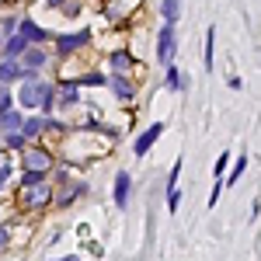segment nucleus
<instances>
[{
	"instance_id": "obj_1",
	"label": "nucleus",
	"mask_w": 261,
	"mask_h": 261,
	"mask_svg": "<svg viewBox=\"0 0 261 261\" xmlns=\"http://www.w3.org/2000/svg\"><path fill=\"white\" fill-rule=\"evenodd\" d=\"M21 161H24V171H32V174H49L53 171V153H45L39 146H24Z\"/></svg>"
},
{
	"instance_id": "obj_2",
	"label": "nucleus",
	"mask_w": 261,
	"mask_h": 261,
	"mask_svg": "<svg viewBox=\"0 0 261 261\" xmlns=\"http://www.w3.org/2000/svg\"><path fill=\"white\" fill-rule=\"evenodd\" d=\"M53 202V188L39 181V185H21V205H28V209H42V205H49Z\"/></svg>"
},
{
	"instance_id": "obj_3",
	"label": "nucleus",
	"mask_w": 261,
	"mask_h": 261,
	"mask_svg": "<svg viewBox=\"0 0 261 261\" xmlns=\"http://www.w3.org/2000/svg\"><path fill=\"white\" fill-rule=\"evenodd\" d=\"M174 45H178L174 24H164L161 35H157V60H161V66H171L174 63Z\"/></svg>"
},
{
	"instance_id": "obj_4",
	"label": "nucleus",
	"mask_w": 261,
	"mask_h": 261,
	"mask_svg": "<svg viewBox=\"0 0 261 261\" xmlns=\"http://www.w3.org/2000/svg\"><path fill=\"white\" fill-rule=\"evenodd\" d=\"M161 133H164V122H153L150 129H143L140 136H136V143H133V153H136V157H146V153H150V146L161 140Z\"/></svg>"
},
{
	"instance_id": "obj_5",
	"label": "nucleus",
	"mask_w": 261,
	"mask_h": 261,
	"mask_svg": "<svg viewBox=\"0 0 261 261\" xmlns=\"http://www.w3.org/2000/svg\"><path fill=\"white\" fill-rule=\"evenodd\" d=\"M45 87H49V84L28 81V84H24V87H21V94H18L21 108H39V105H42V94H45Z\"/></svg>"
},
{
	"instance_id": "obj_6",
	"label": "nucleus",
	"mask_w": 261,
	"mask_h": 261,
	"mask_svg": "<svg viewBox=\"0 0 261 261\" xmlns=\"http://www.w3.org/2000/svg\"><path fill=\"white\" fill-rule=\"evenodd\" d=\"M18 35H21V39H24V42H28V45H42V42L49 39V32H45L42 24H35V21H32V18L18 21Z\"/></svg>"
},
{
	"instance_id": "obj_7",
	"label": "nucleus",
	"mask_w": 261,
	"mask_h": 261,
	"mask_svg": "<svg viewBox=\"0 0 261 261\" xmlns=\"http://www.w3.org/2000/svg\"><path fill=\"white\" fill-rule=\"evenodd\" d=\"M87 39H91V32H87V28H81V32H73V35H60V39H56V49L66 56V53H73V49L87 45Z\"/></svg>"
},
{
	"instance_id": "obj_8",
	"label": "nucleus",
	"mask_w": 261,
	"mask_h": 261,
	"mask_svg": "<svg viewBox=\"0 0 261 261\" xmlns=\"http://www.w3.org/2000/svg\"><path fill=\"white\" fill-rule=\"evenodd\" d=\"M129 188H133V178H129L125 171H119V174H115V205H119V209L129 205Z\"/></svg>"
},
{
	"instance_id": "obj_9",
	"label": "nucleus",
	"mask_w": 261,
	"mask_h": 261,
	"mask_svg": "<svg viewBox=\"0 0 261 261\" xmlns=\"http://www.w3.org/2000/svg\"><path fill=\"white\" fill-rule=\"evenodd\" d=\"M21 66H24V70H39V66H45V53H42L39 45H28V49L21 53Z\"/></svg>"
},
{
	"instance_id": "obj_10",
	"label": "nucleus",
	"mask_w": 261,
	"mask_h": 261,
	"mask_svg": "<svg viewBox=\"0 0 261 261\" xmlns=\"http://www.w3.org/2000/svg\"><path fill=\"white\" fill-rule=\"evenodd\" d=\"M21 122H24V115H21V112H14V108L0 112V129H7V133H18Z\"/></svg>"
},
{
	"instance_id": "obj_11",
	"label": "nucleus",
	"mask_w": 261,
	"mask_h": 261,
	"mask_svg": "<svg viewBox=\"0 0 261 261\" xmlns=\"http://www.w3.org/2000/svg\"><path fill=\"white\" fill-rule=\"evenodd\" d=\"M161 14H164V24H174L181 18V0H161Z\"/></svg>"
},
{
	"instance_id": "obj_12",
	"label": "nucleus",
	"mask_w": 261,
	"mask_h": 261,
	"mask_svg": "<svg viewBox=\"0 0 261 261\" xmlns=\"http://www.w3.org/2000/svg\"><path fill=\"white\" fill-rule=\"evenodd\" d=\"M24 77V66L14 60H7V63H0V81H21Z\"/></svg>"
},
{
	"instance_id": "obj_13",
	"label": "nucleus",
	"mask_w": 261,
	"mask_h": 261,
	"mask_svg": "<svg viewBox=\"0 0 261 261\" xmlns=\"http://www.w3.org/2000/svg\"><path fill=\"white\" fill-rule=\"evenodd\" d=\"M108 84H112V91H115V94H119L122 101H129V98H133V94H136V91H133V84L125 81V77H119V73H115V77H112V81H108Z\"/></svg>"
},
{
	"instance_id": "obj_14",
	"label": "nucleus",
	"mask_w": 261,
	"mask_h": 261,
	"mask_svg": "<svg viewBox=\"0 0 261 261\" xmlns=\"http://www.w3.org/2000/svg\"><path fill=\"white\" fill-rule=\"evenodd\" d=\"M42 129H45V119H24V122H21V136H24V140L39 136Z\"/></svg>"
},
{
	"instance_id": "obj_15",
	"label": "nucleus",
	"mask_w": 261,
	"mask_h": 261,
	"mask_svg": "<svg viewBox=\"0 0 261 261\" xmlns=\"http://www.w3.org/2000/svg\"><path fill=\"white\" fill-rule=\"evenodd\" d=\"M24 49H28V42L21 39V35H11V42L4 45V53H7V60H14V56H21Z\"/></svg>"
},
{
	"instance_id": "obj_16",
	"label": "nucleus",
	"mask_w": 261,
	"mask_h": 261,
	"mask_svg": "<svg viewBox=\"0 0 261 261\" xmlns=\"http://www.w3.org/2000/svg\"><path fill=\"white\" fill-rule=\"evenodd\" d=\"M108 63H112V66H115V70H129V66H136V63H133V56H129V53H112V56H108Z\"/></svg>"
},
{
	"instance_id": "obj_17",
	"label": "nucleus",
	"mask_w": 261,
	"mask_h": 261,
	"mask_svg": "<svg viewBox=\"0 0 261 261\" xmlns=\"http://www.w3.org/2000/svg\"><path fill=\"white\" fill-rule=\"evenodd\" d=\"M164 73H167V91H181V73H178V66L171 63V66H164Z\"/></svg>"
},
{
	"instance_id": "obj_18",
	"label": "nucleus",
	"mask_w": 261,
	"mask_h": 261,
	"mask_svg": "<svg viewBox=\"0 0 261 261\" xmlns=\"http://www.w3.org/2000/svg\"><path fill=\"white\" fill-rule=\"evenodd\" d=\"M213 42H216V28H209L205 32V70H213L216 63H213Z\"/></svg>"
},
{
	"instance_id": "obj_19",
	"label": "nucleus",
	"mask_w": 261,
	"mask_h": 261,
	"mask_svg": "<svg viewBox=\"0 0 261 261\" xmlns=\"http://www.w3.org/2000/svg\"><path fill=\"white\" fill-rule=\"evenodd\" d=\"M244 171H247V157H237V164H233V171H230V178H223V185H233V181L241 178Z\"/></svg>"
},
{
	"instance_id": "obj_20",
	"label": "nucleus",
	"mask_w": 261,
	"mask_h": 261,
	"mask_svg": "<svg viewBox=\"0 0 261 261\" xmlns=\"http://www.w3.org/2000/svg\"><path fill=\"white\" fill-rule=\"evenodd\" d=\"M77 94H81V87H77V84H63V101H66V105H73Z\"/></svg>"
},
{
	"instance_id": "obj_21",
	"label": "nucleus",
	"mask_w": 261,
	"mask_h": 261,
	"mask_svg": "<svg viewBox=\"0 0 261 261\" xmlns=\"http://www.w3.org/2000/svg\"><path fill=\"white\" fill-rule=\"evenodd\" d=\"M24 136H21V133H11V136H7V146H11V150H24Z\"/></svg>"
},
{
	"instance_id": "obj_22",
	"label": "nucleus",
	"mask_w": 261,
	"mask_h": 261,
	"mask_svg": "<svg viewBox=\"0 0 261 261\" xmlns=\"http://www.w3.org/2000/svg\"><path fill=\"white\" fill-rule=\"evenodd\" d=\"M53 101H56V91H53V87H45V94H42V112H49V108H53Z\"/></svg>"
},
{
	"instance_id": "obj_23",
	"label": "nucleus",
	"mask_w": 261,
	"mask_h": 261,
	"mask_svg": "<svg viewBox=\"0 0 261 261\" xmlns=\"http://www.w3.org/2000/svg\"><path fill=\"white\" fill-rule=\"evenodd\" d=\"M178 202H181L178 188H171V192H167V209H171V213H178Z\"/></svg>"
},
{
	"instance_id": "obj_24",
	"label": "nucleus",
	"mask_w": 261,
	"mask_h": 261,
	"mask_svg": "<svg viewBox=\"0 0 261 261\" xmlns=\"http://www.w3.org/2000/svg\"><path fill=\"white\" fill-rule=\"evenodd\" d=\"M178 174H181V161L171 167V178H167V192H171V188H178Z\"/></svg>"
},
{
	"instance_id": "obj_25",
	"label": "nucleus",
	"mask_w": 261,
	"mask_h": 261,
	"mask_svg": "<svg viewBox=\"0 0 261 261\" xmlns=\"http://www.w3.org/2000/svg\"><path fill=\"white\" fill-rule=\"evenodd\" d=\"M39 181H45V174H32V171H24L21 185H39Z\"/></svg>"
},
{
	"instance_id": "obj_26",
	"label": "nucleus",
	"mask_w": 261,
	"mask_h": 261,
	"mask_svg": "<svg viewBox=\"0 0 261 261\" xmlns=\"http://www.w3.org/2000/svg\"><path fill=\"white\" fill-rule=\"evenodd\" d=\"M84 84H105V77H101V73H87V77H84Z\"/></svg>"
},
{
	"instance_id": "obj_27",
	"label": "nucleus",
	"mask_w": 261,
	"mask_h": 261,
	"mask_svg": "<svg viewBox=\"0 0 261 261\" xmlns=\"http://www.w3.org/2000/svg\"><path fill=\"white\" fill-rule=\"evenodd\" d=\"M7 241H11V233H7V226H0V247H7Z\"/></svg>"
},
{
	"instance_id": "obj_28",
	"label": "nucleus",
	"mask_w": 261,
	"mask_h": 261,
	"mask_svg": "<svg viewBox=\"0 0 261 261\" xmlns=\"http://www.w3.org/2000/svg\"><path fill=\"white\" fill-rule=\"evenodd\" d=\"M60 261H81V258H77V254H70V258H60Z\"/></svg>"
}]
</instances>
